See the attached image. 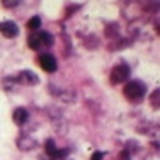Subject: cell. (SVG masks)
<instances>
[{"instance_id": "6da1fadb", "label": "cell", "mask_w": 160, "mask_h": 160, "mask_svg": "<svg viewBox=\"0 0 160 160\" xmlns=\"http://www.w3.org/2000/svg\"><path fill=\"white\" fill-rule=\"evenodd\" d=\"M28 44H29L31 49L35 51H42L46 48H51L53 46V37L46 31H33L28 38Z\"/></svg>"}, {"instance_id": "7a4b0ae2", "label": "cell", "mask_w": 160, "mask_h": 160, "mask_svg": "<svg viewBox=\"0 0 160 160\" xmlns=\"http://www.w3.org/2000/svg\"><path fill=\"white\" fill-rule=\"evenodd\" d=\"M124 95L131 102H138L146 95V84L140 82V80H131V82H128L124 86Z\"/></svg>"}, {"instance_id": "3957f363", "label": "cell", "mask_w": 160, "mask_h": 160, "mask_svg": "<svg viewBox=\"0 0 160 160\" xmlns=\"http://www.w3.org/2000/svg\"><path fill=\"white\" fill-rule=\"evenodd\" d=\"M129 66L128 64H118V66H115L113 71H111V82L113 84H122L124 80L129 78Z\"/></svg>"}, {"instance_id": "277c9868", "label": "cell", "mask_w": 160, "mask_h": 160, "mask_svg": "<svg viewBox=\"0 0 160 160\" xmlns=\"http://www.w3.org/2000/svg\"><path fill=\"white\" fill-rule=\"evenodd\" d=\"M38 64H40V68L44 71H48V73H55L57 71V58L53 55H48V53L40 55Z\"/></svg>"}, {"instance_id": "5b68a950", "label": "cell", "mask_w": 160, "mask_h": 160, "mask_svg": "<svg viewBox=\"0 0 160 160\" xmlns=\"http://www.w3.org/2000/svg\"><path fill=\"white\" fill-rule=\"evenodd\" d=\"M17 82H18V84H26V86H35V84H38V77H37V73H33V71L24 69L17 75Z\"/></svg>"}, {"instance_id": "8992f818", "label": "cell", "mask_w": 160, "mask_h": 160, "mask_svg": "<svg viewBox=\"0 0 160 160\" xmlns=\"http://www.w3.org/2000/svg\"><path fill=\"white\" fill-rule=\"evenodd\" d=\"M0 33L8 38H15L18 37V26L11 20H6V22H0Z\"/></svg>"}, {"instance_id": "52a82bcc", "label": "cell", "mask_w": 160, "mask_h": 160, "mask_svg": "<svg viewBox=\"0 0 160 160\" xmlns=\"http://www.w3.org/2000/svg\"><path fill=\"white\" fill-rule=\"evenodd\" d=\"M28 120H29V113H28L26 108H17V109L13 111V122L17 126H24Z\"/></svg>"}, {"instance_id": "ba28073f", "label": "cell", "mask_w": 160, "mask_h": 160, "mask_svg": "<svg viewBox=\"0 0 160 160\" xmlns=\"http://www.w3.org/2000/svg\"><path fill=\"white\" fill-rule=\"evenodd\" d=\"M35 146H37V144H35V140H33V138H26V137H24V138L18 140V148H20V149L28 151V149H33Z\"/></svg>"}, {"instance_id": "9c48e42d", "label": "cell", "mask_w": 160, "mask_h": 160, "mask_svg": "<svg viewBox=\"0 0 160 160\" xmlns=\"http://www.w3.org/2000/svg\"><path fill=\"white\" fill-rule=\"evenodd\" d=\"M46 153L49 155L51 158H55V155H57V146H55L53 140H48V142H46Z\"/></svg>"}, {"instance_id": "30bf717a", "label": "cell", "mask_w": 160, "mask_h": 160, "mask_svg": "<svg viewBox=\"0 0 160 160\" xmlns=\"http://www.w3.org/2000/svg\"><path fill=\"white\" fill-rule=\"evenodd\" d=\"M40 24H42L40 17H33V18H31L29 22H28V28H29V29H33V31H38Z\"/></svg>"}, {"instance_id": "8fae6325", "label": "cell", "mask_w": 160, "mask_h": 160, "mask_svg": "<svg viewBox=\"0 0 160 160\" xmlns=\"http://www.w3.org/2000/svg\"><path fill=\"white\" fill-rule=\"evenodd\" d=\"M158 95H160V91H158V89H155V93L151 95V106H153L155 109L158 108Z\"/></svg>"}, {"instance_id": "7c38bea8", "label": "cell", "mask_w": 160, "mask_h": 160, "mask_svg": "<svg viewBox=\"0 0 160 160\" xmlns=\"http://www.w3.org/2000/svg\"><path fill=\"white\" fill-rule=\"evenodd\" d=\"M91 160H104V153H102V151H97V153H93Z\"/></svg>"}, {"instance_id": "4fadbf2b", "label": "cell", "mask_w": 160, "mask_h": 160, "mask_svg": "<svg viewBox=\"0 0 160 160\" xmlns=\"http://www.w3.org/2000/svg\"><path fill=\"white\" fill-rule=\"evenodd\" d=\"M18 4H20V2H17V0H15V2H4V6H6V8H17Z\"/></svg>"}, {"instance_id": "5bb4252c", "label": "cell", "mask_w": 160, "mask_h": 160, "mask_svg": "<svg viewBox=\"0 0 160 160\" xmlns=\"http://www.w3.org/2000/svg\"><path fill=\"white\" fill-rule=\"evenodd\" d=\"M120 160H131V157L129 155H128V153H126V151H122V153H120V157H118Z\"/></svg>"}]
</instances>
